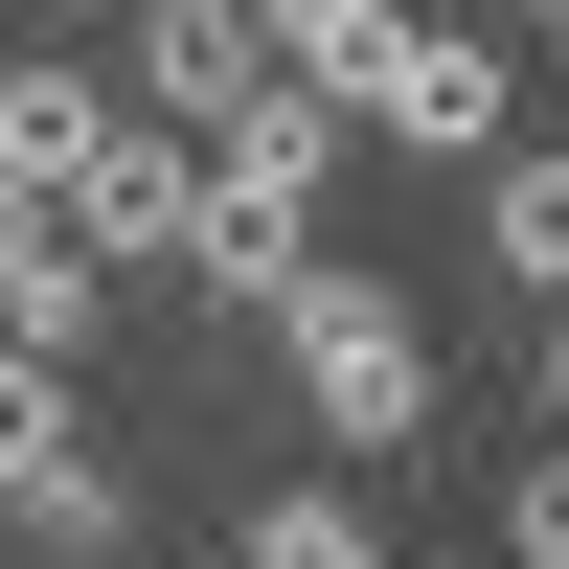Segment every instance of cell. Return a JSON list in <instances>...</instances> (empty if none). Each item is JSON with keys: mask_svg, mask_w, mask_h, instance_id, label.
<instances>
[{"mask_svg": "<svg viewBox=\"0 0 569 569\" xmlns=\"http://www.w3.org/2000/svg\"><path fill=\"white\" fill-rule=\"evenodd\" d=\"M273 365H297V410H319V433H342V456H410V433H433V319H410V273H273Z\"/></svg>", "mask_w": 569, "mask_h": 569, "instance_id": "obj_1", "label": "cell"}, {"mask_svg": "<svg viewBox=\"0 0 569 569\" xmlns=\"http://www.w3.org/2000/svg\"><path fill=\"white\" fill-rule=\"evenodd\" d=\"M319 182H342V114H319L297 69H273V91H228V114H206V251H182V297H228V319H251L273 273L319 251Z\"/></svg>", "mask_w": 569, "mask_h": 569, "instance_id": "obj_2", "label": "cell"}, {"mask_svg": "<svg viewBox=\"0 0 569 569\" xmlns=\"http://www.w3.org/2000/svg\"><path fill=\"white\" fill-rule=\"evenodd\" d=\"M46 206H69V251H91V273L182 297V251H206V137H182V114H114L69 182H46Z\"/></svg>", "mask_w": 569, "mask_h": 569, "instance_id": "obj_3", "label": "cell"}, {"mask_svg": "<svg viewBox=\"0 0 569 569\" xmlns=\"http://www.w3.org/2000/svg\"><path fill=\"white\" fill-rule=\"evenodd\" d=\"M342 114H388L410 160H501V114H525V91H501V46H479V23H388Z\"/></svg>", "mask_w": 569, "mask_h": 569, "instance_id": "obj_4", "label": "cell"}, {"mask_svg": "<svg viewBox=\"0 0 569 569\" xmlns=\"http://www.w3.org/2000/svg\"><path fill=\"white\" fill-rule=\"evenodd\" d=\"M228 91H273V46H251V0H137V91H114V114H182V137H206Z\"/></svg>", "mask_w": 569, "mask_h": 569, "instance_id": "obj_5", "label": "cell"}, {"mask_svg": "<svg viewBox=\"0 0 569 569\" xmlns=\"http://www.w3.org/2000/svg\"><path fill=\"white\" fill-rule=\"evenodd\" d=\"M91 251H69V206H46V182H0V342H46V365H91Z\"/></svg>", "mask_w": 569, "mask_h": 569, "instance_id": "obj_6", "label": "cell"}, {"mask_svg": "<svg viewBox=\"0 0 569 569\" xmlns=\"http://www.w3.org/2000/svg\"><path fill=\"white\" fill-rule=\"evenodd\" d=\"M91 137H114V91H91L69 46H23V69H0V182H69Z\"/></svg>", "mask_w": 569, "mask_h": 569, "instance_id": "obj_7", "label": "cell"}, {"mask_svg": "<svg viewBox=\"0 0 569 569\" xmlns=\"http://www.w3.org/2000/svg\"><path fill=\"white\" fill-rule=\"evenodd\" d=\"M0 525H23L46 569H114V547H137V479H114V456H91V433H69V456H46V479H23V501H0Z\"/></svg>", "mask_w": 569, "mask_h": 569, "instance_id": "obj_8", "label": "cell"}, {"mask_svg": "<svg viewBox=\"0 0 569 569\" xmlns=\"http://www.w3.org/2000/svg\"><path fill=\"white\" fill-rule=\"evenodd\" d=\"M479 251H501V297H569V160L501 137V160H479Z\"/></svg>", "mask_w": 569, "mask_h": 569, "instance_id": "obj_9", "label": "cell"}, {"mask_svg": "<svg viewBox=\"0 0 569 569\" xmlns=\"http://www.w3.org/2000/svg\"><path fill=\"white\" fill-rule=\"evenodd\" d=\"M228 569H388V525H365L342 479H273V501H251V547H228Z\"/></svg>", "mask_w": 569, "mask_h": 569, "instance_id": "obj_10", "label": "cell"}, {"mask_svg": "<svg viewBox=\"0 0 569 569\" xmlns=\"http://www.w3.org/2000/svg\"><path fill=\"white\" fill-rule=\"evenodd\" d=\"M251 46L319 91V114H342V91H365V46H388V0H251Z\"/></svg>", "mask_w": 569, "mask_h": 569, "instance_id": "obj_11", "label": "cell"}, {"mask_svg": "<svg viewBox=\"0 0 569 569\" xmlns=\"http://www.w3.org/2000/svg\"><path fill=\"white\" fill-rule=\"evenodd\" d=\"M46 456H69V365H46V342H0V501H23Z\"/></svg>", "mask_w": 569, "mask_h": 569, "instance_id": "obj_12", "label": "cell"}, {"mask_svg": "<svg viewBox=\"0 0 569 569\" xmlns=\"http://www.w3.org/2000/svg\"><path fill=\"white\" fill-rule=\"evenodd\" d=\"M525 569H569V433H547V479H525Z\"/></svg>", "mask_w": 569, "mask_h": 569, "instance_id": "obj_13", "label": "cell"}, {"mask_svg": "<svg viewBox=\"0 0 569 569\" xmlns=\"http://www.w3.org/2000/svg\"><path fill=\"white\" fill-rule=\"evenodd\" d=\"M547 410H569V297H547Z\"/></svg>", "mask_w": 569, "mask_h": 569, "instance_id": "obj_14", "label": "cell"}, {"mask_svg": "<svg viewBox=\"0 0 569 569\" xmlns=\"http://www.w3.org/2000/svg\"><path fill=\"white\" fill-rule=\"evenodd\" d=\"M46 23H91V0H46Z\"/></svg>", "mask_w": 569, "mask_h": 569, "instance_id": "obj_15", "label": "cell"}, {"mask_svg": "<svg viewBox=\"0 0 569 569\" xmlns=\"http://www.w3.org/2000/svg\"><path fill=\"white\" fill-rule=\"evenodd\" d=\"M525 23H569V0H525Z\"/></svg>", "mask_w": 569, "mask_h": 569, "instance_id": "obj_16", "label": "cell"}]
</instances>
